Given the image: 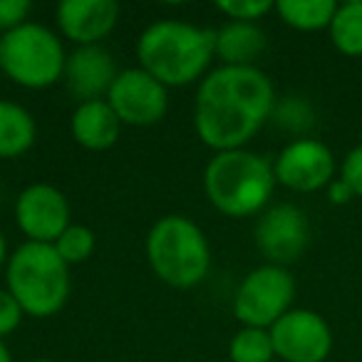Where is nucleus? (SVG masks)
Listing matches in <instances>:
<instances>
[{
    "label": "nucleus",
    "mask_w": 362,
    "mask_h": 362,
    "mask_svg": "<svg viewBox=\"0 0 362 362\" xmlns=\"http://www.w3.org/2000/svg\"><path fill=\"white\" fill-rule=\"evenodd\" d=\"M276 87L261 67L218 65L199 82L194 129L214 151L246 149L273 117Z\"/></svg>",
    "instance_id": "1"
},
{
    "label": "nucleus",
    "mask_w": 362,
    "mask_h": 362,
    "mask_svg": "<svg viewBox=\"0 0 362 362\" xmlns=\"http://www.w3.org/2000/svg\"><path fill=\"white\" fill-rule=\"evenodd\" d=\"M216 57V30L184 21H156L136 40L141 70L169 87H187L209 75Z\"/></svg>",
    "instance_id": "2"
},
{
    "label": "nucleus",
    "mask_w": 362,
    "mask_h": 362,
    "mask_svg": "<svg viewBox=\"0 0 362 362\" xmlns=\"http://www.w3.org/2000/svg\"><path fill=\"white\" fill-rule=\"evenodd\" d=\"M273 161L251 149L216 151L204 169V192L218 214L228 218L261 216L276 192Z\"/></svg>",
    "instance_id": "3"
},
{
    "label": "nucleus",
    "mask_w": 362,
    "mask_h": 362,
    "mask_svg": "<svg viewBox=\"0 0 362 362\" xmlns=\"http://www.w3.org/2000/svg\"><path fill=\"white\" fill-rule=\"evenodd\" d=\"M146 261L161 283L187 291L209 276L211 246L197 221L181 214H166L146 233Z\"/></svg>",
    "instance_id": "4"
},
{
    "label": "nucleus",
    "mask_w": 362,
    "mask_h": 362,
    "mask_svg": "<svg viewBox=\"0 0 362 362\" xmlns=\"http://www.w3.org/2000/svg\"><path fill=\"white\" fill-rule=\"evenodd\" d=\"M6 288L30 317H50L70 298V266L52 243L25 241L8 256Z\"/></svg>",
    "instance_id": "5"
},
{
    "label": "nucleus",
    "mask_w": 362,
    "mask_h": 362,
    "mask_svg": "<svg viewBox=\"0 0 362 362\" xmlns=\"http://www.w3.org/2000/svg\"><path fill=\"white\" fill-rule=\"evenodd\" d=\"M67 52L55 30L28 21L0 35V70L25 90H47L65 75Z\"/></svg>",
    "instance_id": "6"
},
{
    "label": "nucleus",
    "mask_w": 362,
    "mask_h": 362,
    "mask_svg": "<svg viewBox=\"0 0 362 362\" xmlns=\"http://www.w3.org/2000/svg\"><path fill=\"white\" fill-rule=\"evenodd\" d=\"M296 300V278L291 271L273 263L253 268L246 273L233 296V315L243 327L271 330Z\"/></svg>",
    "instance_id": "7"
},
{
    "label": "nucleus",
    "mask_w": 362,
    "mask_h": 362,
    "mask_svg": "<svg viewBox=\"0 0 362 362\" xmlns=\"http://www.w3.org/2000/svg\"><path fill=\"white\" fill-rule=\"evenodd\" d=\"M335 154L330 146L313 136H298L278 151L273 174L281 187L298 194H313L327 189L335 181Z\"/></svg>",
    "instance_id": "8"
},
{
    "label": "nucleus",
    "mask_w": 362,
    "mask_h": 362,
    "mask_svg": "<svg viewBox=\"0 0 362 362\" xmlns=\"http://www.w3.org/2000/svg\"><path fill=\"white\" fill-rule=\"evenodd\" d=\"M122 127H151L164 119L169 110V90L141 67L119 70L105 97Z\"/></svg>",
    "instance_id": "9"
},
{
    "label": "nucleus",
    "mask_w": 362,
    "mask_h": 362,
    "mask_svg": "<svg viewBox=\"0 0 362 362\" xmlns=\"http://www.w3.org/2000/svg\"><path fill=\"white\" fill-rule=\"evenodd\" d=\"M276 360L281 362H325L332 352V330L315 310L293 308L271 327Z\"/></svg>",
    "instance_id": "10"
},
{
    "label": "nucleus",
    "mask_w": 362,
    "mask_h": 362,
    "mask_svg": "<svg viewBox=\"0 0 362 362\" xmlns=\"http://www.w3.org/2000/svg\"><path fill=\"white\" fill-rule=\"evenodd\" d=\"M253 241L268 263L288 268L308 248L310 223L303 209H298L296 204H276L258 216Z\"/></svg>",
    "instance_id": "11"
},
{
    "label": "nucleus",
    "mask_w": 362,
    "mask_h": 362,
    "mask_svg": "<svg viewBox=\"0 0 362 362\" xmlns=\"http://www.w3.org/2000/svg\"><path fill=\"white\" fill-rule=\"evenodd\" d=\"M16 223L33 243H55L70 226L67 197L52 184H30L16 199Z\"/></svg>",
    "instance_id": "12"
},
{
    "label": "nucleus",
    "mask_w": 362,
    "mask_h": 362,
    "mask_svg": "<svg viewBox=\"0 0 362 362\" xmlns=\"http://www.w3.org/2000/svg\"><path fill=\"white\" fill-rule=\"evenodd\" d=\"M60 35L77 47L100 45L119 23L115 0H62L55 11Z\"/></svg>",
    "instance_id": "13"
},
{
    "label": "nucleus",
    "mask_w": 362,
    "mask_h": 362,
    "mask_svg": "<svg viewBox=\"0 0 362 362\" xmlns=\"http://www.w3.org/2000/svg\"><path fill=\"white\" fill-rule=\"evenodd\" d=\"M117 75H119V70H117L112 52L102 45H87L75 47L67 55L62 82L67 85L72 97H77L80 102H92L105 100L110 87L115 85Z\"/></svg>",
    "instance_id": "14"
},
{
    "label": "nucleus",
    "mask_w": 362,
    "mask_h": 362,
    "mask_svg": "<svg viewBox=\"0 0 362 362\" xmlns=\"http://www.w3.org/2000/svg\"><path fill=\"white\" fill-rule=\"evenodd\" d=\"M122 122L107 100L80 102L70 117V134L82 149L105 151L119 139Z\"/></svg>",
    "instance_id": "15"
},
{
    "label": "nucleus",
    "mask_w": 362,
    "mask_h": 362,
    "mask_svg": "<svg viewBox=\"0 0 362 362\" xmlns=\"http://www.w3.org/2000/svg\"><path fill=\"white\" fill-rule=\"evenodd\" d=\"M266 33L258 23L228 21L216 30V57L221 65L256 67V60L266 50Z\"/></svg>",
    "instance_id": "16"
},
{
    "label": "nucleus",
    "mask_w": 362,
    "mask_h": 362,
    "mask_svg": "<svg viewBox=\"0 0 362 362\" xmlns=\"http://www.w3.org/2000/svg\"><path fill=\"white\" fill-rule=\"evenodd\" d=\"M35 139V117L18 102L0 100V159H18L28 154Z\"/></svg>",
    "instance_id": "17"
},
{
    "label": "nucleus",
    "mask_w": 362,
    "mask_h": 362,
    "mask_svg": "<svg viewBox=\"0 0 362 362\" xmlns=\"http://www.w3.org/2000/svg\"><path fill=\"white\" fill-rule=\"evenodd\" d=\"M337 11L335 0H278L276 13L288 28L300 33L327 30Z\"/></svg>",
    "instance_id": "18"
},
{
    "label": "nucleus",
    "mask_w": 362,
    "mask_h": 362,
    "mask_svg": "<svg viewBox=\"0 0 362 362\" xmlns=\"http://www.w3.org/2000/svg\"><path fill=\"white\" fill-rule=\"evenodd\" d=\"M327 33L337 52L347 57H362V0L337 3Z\"/></svg>",
    "instance_id": "19"
},
{
    "label": "nucleus",
    "mask_w": 362,
    "mask_h": 362,
    "mask_svg": "<svg viewBox=\"0 0 362 362\" xmlns=\"http://www.w3.org/2000/svg\"><path fill=\"white\" fill-rule=\"evenodd\" d=\"M228 360L231 362H273L276 350H273L271 332L263 327H241L233 332L228 342Z\"/></svg>",
    "instance_id": "20"
},
{
    "label": "nucleus",
    "mask_w": 362,
    "mask_h": 362,
    "mask_svg": "<svg viewBox=\"0 0 362 362\" xmlns=\"http://www.w3.org/2000/svg\"><path fill=\"white\" fill-rule=\"evenodd\" d=\"M52 246H55L57 256H60L67 266H77V263H85L87 258L95 253L97 236L92 228L82 226V223H70Z\"/></svg>",
    "instance_id": "21"
},
{
    "label": "nucleus",
    "mask_w": 362,
    "mask_h": 362,
    "mask_svg": "<svg viewBox=\"0 0 362 362\" xmlns=\"http://www.w3.org/2000/svg\"><path fill=\"white\" fill-rule=\"evenodd\" d=\"M271 119H276L281 129L293 132V134H303V132L313 127V110L300 97H286V100L276 102Z\"/></svg>",
    "instance_id": "22"
},
{
    "label": "nucleus",
    "mask_w": 362,
    "mask_h": 362,
    "mask_svg": "<svg viewBox=\"0 0 362 362\" xmlns=\"http://www.w3.org/2000/svg\"><path fill=\"white\" fill-rule=\"evenodd\" d=\"M216 11L223 13L228 21L258 23L263 16L276 11V3H271V0H218Z\"/></svg>",
    "instance_id": "23"
},
{
    "label": "nucleus",
    "mask_w": 362,
    "mask_h": 362,
    "mask_svg": "<svg viewBox=\"0 0 362 362\" xmlns=\"http://www.w3.org/2000/svg\"><path fill=\"white\" fill-rule=\"evenodd\" d=\"M33 6L28 0H0V35L25 25Z\"/></svg>",
    "instance_id": "24"
},
{
    "label": "nucleus",
    "mask_w": 362,
    "mask_h": 362,
    "mask_svg": "<svg viewBox=\"0 0 362 362\" xmlns=\"http://www.w3.org/2000/svg\"><path fill=\"white\" fill-rule=\"evenodd\" d=\"M23 315H25V313L18 305L16 298L11 296V291H8V288H0V340L21 327Z\"/></svg>",
    "instance_id": "25"
},
{
    "label": "nucleus",
    "mask_w": 362,
    "mask_h": 362,
    "mask_svg": "<svg viewBox=\"0 0 362 362\" xmlns=\"http://www.w3.org/2000/svg\"><path fill=\"white\" fill-rule=\"evenodd\" d=\"M340 179L350 187L352 197L362 199V144L347 151V156L340 164Z\"/></svg>",
    "instance_id": "26"
},
{
    "label": "nucleus",
    "mask_w": 362,
    "mask_h": 362,
    "mask_svg": "<svg viewBox=\"0 0 362 362\" xmlns=\"http://www.w3.org/2000/svg\"><path fill=\"white\" fill-rule=\"evenodd\" d=\"M325 192H327V199H330L332 204H347L350 199H355V197H352V192H350V187H347V184L340 179V176H337V179L332 181V184L325 189Z\"/></svg>",
    "instance_id": "27"
},
{
    "label": "nucleus",
    "mask_w": 362,
    "mask_h": 362,
    "mask_svg": "<svg viewBox=\"0 0 362 362\" xmlns=\"http://www.w3.org/2000/svg\"><path fill=\"white\" fill-rule=\"evenodd\" d=\"M8 256H11V253H8V241H6V233L0 231V271H3V268H6Z\"/></svg>",
    "instance_id": "28"
},
{
    "label": "nucleus",
    "mask_w": 362,
    "mask_h": 362,
    "mask_svg": "<svg viewBox=\"0 0 362 362\" xmlns=\"http://www.w3.org/2000/svg\"><path fill=\"white\" fill-rule=\"evenodd\" d=\"M0 362H13V352L6 345V340H0Z\"/></svg>",
    "instance_id": "29"
},
{
    "label": "nucleus",
    "mask_w": 362,
    "mask_h": 362,
    "mask_svg": "<svg viewBox=\"0 0 362 362\" xmlns=\"http://www.w3.org/2000/svg\"><path fill=\"white\" fill-rule=\"evenodd\" d=\"M28 362H55V360H47V357H35V360H28Z\"/></svg>",
    "instance_id": "30"
},
{
    "label": "nucleus",
    "mask_w": 362,
    "mask_h": 362,
    "mask_svg": "<svg viewBox=\"0 0 362 362\" xmlns=\"http://www.w3.org/2000/svg\"><path fill=\"white\" fill-rule=\"evenodd\" d=\"M273 362H281V360H273Z\"/></svg>",
    "instance_id": "31"
},
{
    "label": "nucleus",
    "mask_w": 362,
    "mask_h": 362,
    "mask_svg": "<svg viewBox=\"0 0 362 362\" xmlns=\"http://www.w3.org/2000/svg\"><path fill=\"white\" fill-rule=\"evenodd\" d=\"M204 362H209V360H204Z\"/></svg>",
    "instance_id": "32"
}]
</instances>
